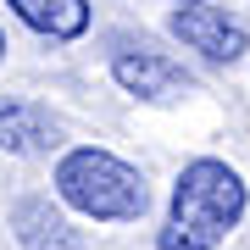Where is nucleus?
<instances>
[{"label":"nucleus","mask_w":250,"mask_h":250,"mask_svg":"<svg viewBox=\"0 0 250 250\" xmlns=\"http://www.w3.org/2000/svg\"><path fill=\"white\" fill-rule=\"evenodd\" d=\"M17 11V22H28L45 39H83L89 34V0H6Z\"/></svg>","instance_id":"nucleus-7"},{"label":"nucleus","mask_w":250,"mask_h":250,"mask_svg":"<svg viewBox=\"0 0 250 250\" xmlns=\"http://www.w3.org/2000/svg\"><path fill=\"white\" fill-rule=\"evenodd\" d=\"M111 78L117 89H128L134 100H150V106H167V100H184L195 95V72H184L172 56L161 50H117L111 56Z\"/></svg>","instance_id":"nucleus-4"},{"label":"nucleus","mask_w":250,"mask_h":250,"mask_svg":"<svg viewBox=\"0 0 250 250\" xmlns=\"http://www.w3.org/2000/svg\"><path fill=\"white\" fill-rule=\"evenodd\" d=\"M56 195L62 206H72L78 217H95V223H139L150 211L145 172L95 145H78L56 161Z\"/></svg>","instance_id":"nucleus-2"},{"label":"nucleus","mask_w":250,"mask_h":250,"mask_svg":"<svg viewBox=\"0 0 250 250\" xmlns=\"http://www.w3.org/2000/svg\"><path fill=\"white\" fill-rule=\"evenodd\" d=\"M11 233H17L22 250H89L83 233L72 228V217L45 195H22L11 206Z\"/></svg>","instance_id":"nucleus-5"},{"label":"nucleus","mask_w":250,"mask_h":250,"mask_svg":"<svg viewBox=\"0 0 250 250\" xmlns=\"http://www.w3.org/2000/svg\"><path fill=\"white\" fill-rule=\"evenodd\" d=\"M56 145H62V123L45 106L0 95V150L6 156H45Z\"/></svg>","instance_id":"nucleus-6"},{"label":"nucleus","mask_w":250,"mask_h":250,"mask_svg":"<svg viewBox=\"0 0 250 250\" xmlns=\"http://www.w3.org/2000/svg\"><path fill=\"white\" fill-rule=\"evenodd\" d=\"M0 62H6V28H0Z\"/></svg>","instance_id":"nucleus-8"},{"label":"nucleus","mask_w":250,"mask_h":250,"mask_svg":"<svg viewBox=\"0 0 250 250\" xmlns=\"http://www.w3.org/2000/svg\"><path fill=\"white\" fill-rule=\"evenodd\" d=\"M178 6H200V0H178Z\"/></svg>","instance_id":"nucleus-9"},{"label":"nucleus","mask_w":250,"mask_h":250,"mask_svg":"<svg viewBox=\"0 0 250 250\" xmlns=\"http://www.w3.org/2000/svg\"><path fill=\"white\" fill-rule=\"evenodd\" d=\"M167 34L178 39L184 50H200L206 62H245V50H250V22L245 17H233L228 6H178L172 11V22H167Z\"/></svg>","instance_id":"nucleus-3"},{"label":"nucleus","mask_w":250,"mask_h":250,"mask_svg":"<svg viewBox=\"0 0 250 250\" xmlns=\"http://www.w3.org/2000/svg\"><path fill=\"white\" fill-rule=\"evenodd\" d=\"M245 178L217 156L189 161L172 184L167 228L156 233V250H217L245 217Z\"/></svg>","instance_id":"nucleus-1"}]
</instances>
